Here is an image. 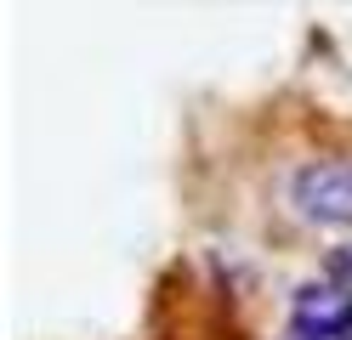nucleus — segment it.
Here are the masks:
<instances>
[{
    "instance_id": "nucleus-1",
    "label": "nucleus",
    "mask_w": 352,
    "mask_h": 340,
    "mask_svg": "<svg viewBox=\"0 0 352 340\" xmlns=\"http://www.w3.org/2000/svg\"><path fill=\"white\" fill-rule=\"evenodd\" d=\"M290 199L307 221L352 227V165H307L290 181Z\"/></svg>"
},
{
    "instance_id": "nucleus-2",
    "label": "nucleus",
    "mask_w": 352,
    "mask_h": 340,
    "mask_svg": "<svg viewBox=\"0 0 352 340\" xmlns=\"http://www.w3.org/2000/svg\"><path fill=\"white\" fill-rule=\"evenodd\" d=\"M290 324L301 340H352V295L341 284H307L296 295V306H290Z\"/></svg>"
},
{
    "instance_id": "nucleus-3",
    "label": "nucleus",
    "mask_w": 352,
    "mask_h": 340,
    "mask_svg": "<svg viewBox=\"0 0 352 340\" xmlns=\"http://www.w3.org/2000/svg\"><path fill=\"white\" fill-rule=\"evenodd\" d=\"M324 272H329V284H341V289L352 295V244H341V249H329V261H324Z\"/></svg>"
}]
</instances>
